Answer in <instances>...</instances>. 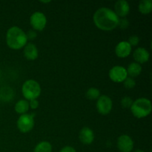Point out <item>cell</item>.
I'll return each mask as SVG.
<instances>
[{"label": "cell", "mask_w": 152, "mask_h": 152, "mask_svg": "<svg viewBox=\"0 0 152 152\" xmlns=\"http://www.w3.org/2000/svg\"><path fill=\"white\" fill-rule=\"evenodd\" d=\"M93 21L97 28L103 31H111L118 27L120 18L108 7H100L95 11Z\"/></svg>", "instance_id": "obj_1"}, {"label": "cell", "mask_w": 152, "mask_h": 152, "mask_svg": "<svg viewBox=\"0 0 152 152\" xmlns=\"http://www.w3.org/2000/svg\"><path fill=\"white\" fill-rule=\"evenodd\" d=\"M6 43L12 50H20L28 43L26 33L19 27H11L6 33Z\"/></svg>", "instance_id": "obj_2"}, {"label": "cell", "mask_w": 152, "mask_h": 152, "mask_svg": "<svg viewBox=\"0 0 152 152\" xmlns=\"http://www.w3.org/2000/svg\"><path fill=\"white\" fill-rule=\"evenodd\" d=\"M130 109L132 114L136 118H145L151 113V102L150 99L147 98H138L136 100L134 101Z\"/></svg>", "instance_id": "obj_3"}, {"label": "cell", "mask_w": 152, "mask_h": 152, "mask_svg": "<svg viewBox=\"0 0 152 152\" xmlns=\"http://www.w3.org/2000/svg\"><path fill=\"white\" fill-rule=\"evenodd\" d=\"M42 92L39 83L34 80H28L22 86V94L26 100L37 99Z\"/></svg>", "instance_id": "obj_4"}, {"label": "cell", "mask_w": 152, "mask_h": 152, "mask_svg": "<svg viewBox=\"0 0 152 152\" xmlns=\"http://www.w3.org/2000/svg\"><path fill=\"white\" fill-rule=\"evenodd\" d=\"M16 126L22 133H28L34 126V117L33 114H25L19 116L16 122Z\"/></svg>", "instance_id": "obj_5"}, {"label": "cell", "mask_w": 152, "mask_h": 152, "mask_svg": "<svg viewBox=\"0 0 152 152\" xmlns=\"http://www.w3.org/2000/svg\"><path fill=\"white\" fill-rule=\"evenodd\" d=\"M30 24L35 31H42L47 25L46 16L41 11H36L30 17Z\"/></svg>", "instance_id": "obj_6"}, {"label": "cell", "mask_w": 152, "mask_h": 152, "mask_svg": "<svg viewBox=\"0 0 152 152\" xmlns=\"http://www.w3.org/2000/svg\"><path fill=\"white\" fill-rule=\"evenodd\" d=\"M96 108L98 113L102 115L110 114L113 108L112 99L107 95H100V96L96 99Z\"/></svg>", "instance_id": "obj_7"}, {"label": "cell", "mask_w": 152, "mask_h": 152, "mask_svg": "<svg viewBox=\"0 0 152 152\" xmlns=\"http://www.w3.org/2000/svg\"><path fill=\"white\" fill-rule=\"evenodd\" d=\"M108 77H109L110 80L114 83H123L124 80L128 77L126 68L123 66H120V65L114 66L110 69L109 72H108Z\"/></svg>", "instance_id": "obj_8"}, {"label": "cell", "mask_w": 152, "mask_h": 152, "mask_svg": "<svg viewBox=\"0 0 152 152\" xmlns=\"http://www.w3.org/2000/svg\"><path fill=\"white\" fill-rule=\"evenodd\" d=\"M117 145L120 152H132L134 149V142L130 136L122 134L117 139Z\"/></svg>", "instance_id": "obj_9"}, {"label": "cell", "mask_w": 152, "mask_h": 152, "mask_svg": "<svg viewBox=\"0 0 152 152\" xmlns=\"http://www.w3.org/2000/svg\"><path fill=\"white\" fill-rule=\"evenodd\" d=\"M114 11L119 18H125L130 13V4L126 0H119L114 4Z\"/></svg>", "instance_id": "obj_10"}, {"label": "cell", "mask_w": 152, "mask_h": 152, "mask_svg": "<svg viewBox=\"0 0 152 152\" xmlns=\"http://www.w3.org/2000/svg\"><path fill=\"white\" fill-rule=\"evenodd\" d=\"M132 47L127 41H121L115 47V54L119 58H126L131 54Z\"/></svg>", "instance_id": "obj_11"}, {"label": "cell", "mask_w": 152, "mask_h": 152, "mask_svg": "<svg viewBox=\"0 0 152 152\" xmlns=\"http://www.w3.org/2000/svg\"><path fill=\"white\" fill-rule=\"evenodd\" d=\"M94 131L88 127L83 128L79 134L80 141L84 145H91L94 140Z\"/></svg>", "instance_id": "obj_12"}, {"label": "cell", "mask_w": 152, "mask_h": 152, "mask_svg": "<svg viewBox=\"0 0 152 152\" xmlns=\"http://www.w3.org/2000/svg\"><path fill=\"white\" fill-rule=\"evenodd\" d=\"M133 57L134 59L135 62L141 65V64L145 63L149 60L150 54L148 50H146L145 48L140 47L134 50L133 53Z\"/></svg>", "instance_id": "obj_13"}, {"label": "cell", "mask_w": 152, "mask_h": 152, "mask_svg": "<svg viewBox=\"0 0 152 152\" xmlns=\"http://www.w3.org/2000/svg\"><path fill=\"white\" fill-rule=\"evenodd\" d=\"M23 53L25 59L29 61L36 60L39 56L38 48L37 45L32 42L27 43L26 45L24 47Z\"/></svg>", "instance_id": "obj_14"}, {"label": "cell", "mask_w": 152, "mask_h": 152, "mask_svg": "<svg viewBox=\"0 0 152 152\" xmlns=\"http://www.w3.org/2000/svg\"><path fill=\"white\" fill-rule=\"evenodd\" d=\"M126 71H127L128 77L129 76V77L134 79V77L140 75L141 72H142V66L139 63H137L135 62H132L126 68Z\"/></svg>", "instance_id": "obj_15"}, {"label": "cell", "mask_w": 152, "mask_h": 152, "mask_svg": "<svg viewBox=\"0 0 152 152\" xmlns=\"http://www.w3.org/2000/svg\"><path fill=\"white\" fill-rule=\"evenodd\" d=\"M29 109V102L26 99H20L16 102L14 106L15 111L20 115L27 114Z\"/></svg>", "instance_id": "obj_16"}, {"label": "cell", "mask_w": 152, "mask_h": 152, "mask_svg": "<svg viewBox=\"0 0 152 152\" xmlns=\"http://www.w3.org/2000/svg\"><path fill=\"white\" fill-rule=\"evenodd\" d=\"M138 10L143 15H148L151 13L152 10L151 0H142L138 4Z\"/></svg>", "instance_id": "obj_17"}, {"label": "cell", "mask_w": 152, "mask_h": 152, "mask_svg": "<svg viewBox=\"0 0 152 152\" xmlns=\"http://www.w3.org/2000/svg\"><path fill=\"white\" fill-rule=\"evenodd\" d=\"M52 145L48 141H41L34 148V152H52Z\"/></svg>", "instance_id": "obj_18"}, {"label": "cell", "mask_w": 152, "mask_h": 152, "mask_svg": "<svg viewBox=\"0 0 152 152\" xmlns=\"http://www.w3.org/2000/svg\"><path fill=\"white\" fill-rule=\"evenodd\" d=\"M86 96L87 99L90 100H96L100 96V91L98 88L94 87H91L87 90L86 93Z\"/></svg>", "instance_id": "obj_19"}, {"label": "cell", "mask_w": 152, "mask_h": 152, "mask_svg": "<svg viewBox=\"0 0 152 152\" xmlns=\"http://www.w3.org/2000/svg\"><path fill=\"white\" fill-rule=\"evenodd\" d=\"M133 102L134 100L130 96H124L120 101V104L123 108H131Z\"/></svg>", "instance_id": "obj_20"}, {"label": "cell", "mask_w": 152, "mask_h": 152, "mask_svg": "<svg viewBox=\"0 0 152 152\" xmlns=\"http://www.w3.org/2000/svg\"><path fill=\"white\" fill-rule=\"evenodd\" d=\"M123 86L126 89H132L136 86V81L134 79L128 77L123 82Z\"/></svg>", "instance_id": "obj_21"}, {"label": "cell", "mask_w": 152, "mask_h": 152, "mask_svg": "<svg viewBox=\"0 0 152 152\" xmlns=\"http://www.w3.org/2000/svg\"><path fill=\"white\" fill-rule=\"evenodd\" d=\"M128 42L129 43L131 46H137L140 42V38L137 35H132L129 38V40H128Z\"/></svg>", "instance_id": "obj_22"}, {"label": "cell", "mask_w": 152, "mask_h": 152, "mask_svg": "<svg viewBox=\"0 0 152 152\" xmlns=\"http://www.w3.org/2000/svg\"><path fill=\"white\" fill-rule=\"evenodd\" d=\"M118 26L123 30L126 29V28L129 26V20H128L127 19H126V18H123V19H120Z\"/></svg>", "instance_id": "obj_23"}, {"label": "cell", "mask_w": 152, "mask_h": 152, "mask_svg": "<svg viewBox=\"0 0 152 152\" xmlns=\"http://www.w3.org/2000/svg\"><path fill=\"white\" fill-rule=\"evenodd\" d=\"M26 36H27V39H28H28L34 40L37 38V34L34 30L31 29V30H29V31L26 33Z\"/></svg>", "instance_id": "obj_24"}, {"label": "cell", "mask_w": 152, "mask_h": 152, "mask_svg": "<svg viewBox=\"0 0 152 152\" xmlns=\"http://www.w3.org/2000/svg\"><path fill=\"white\" fill-rule=\"evenodd\" d=\"M28 102H29L30 108H31V109L33 110H35L37 109V108H38L39 105V101L37 100V99L30 100L28 101Z\"/></svg>", "instance_id": "obj_25"}, {"label": "cell", "mask_w": 152, "mask_h": 152, "mask_svg": "<svg viewBox=\"0 0 152 152\" xmlns=\"http://www.w3.org/2000/svg\"><path fill=\"white\" fill-rule=\"evenodd\" d=\"M59 152H77V151H76V149L74 147L70 146V145H66V146L63 147L59 151Z\"/></svg>", "instance_id": "obj_26"}, {"label": "cell", "mask_w": 152, "mask_h": 152, "mask_svg": "<svg viewBox=\"0 0 152 152\" xmlns=\"http://www.w3.org/2000/svg\"><path fill=\"white\" fill-rule=\"evenodd\" d=\"M133 152H145V151H142V150H141V149H136V150H134Z\"/></svg>", "instance_id": "obj_27"}, {"label": "cell", "mask_w": 152, "mask_h": 152, "mask_svg": "<svg viewBox=\"0 0 152 152\" xmlns=\"http://www.w3.org/2000/svg\"><path fill=\"white\" fill-rule=\"evenodd\" d=\"M41 2H42V3H49V2H50V1H42Z\"/></svg>", "instance_id": "obj_28"}]
</instances>
